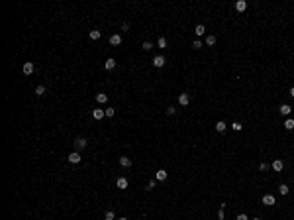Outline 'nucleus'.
<instances>
[{
	"instance_id": "nucleus-1",
	"label": "nucleus",
	"mask_w": 294,
	"mask_h": 220,
	"mask_svg": "<svg viewBox=\"0 0 294 220\" xmlns=\"http://www.w3.org/2000/svg\"><path fill=\"white\" fill-rule=\"evenodd\" d=\"M165 63H167V59H165L163 55H157V57H153V67H157V69H161V67H165Z\"/></svg>"
},
{
	"instance_id": "nucleus-2",
	"label": "nucleus",
	"mask_w": 294,
	"mask_h": 220,
	"mask_svg": "<svg viewBox=\"0 0 294 220\" xmlns=\"http://www.w3.org/2000/svg\"><path fill=\"white\" fill-rule=\"evenodd\" d=\"M188 102H190V96H188L186 93L178 94V104H181V106H188Z\"/></svg>"
},
{
	"instance_id": "nucleus-3",
	"label": "nucleus",
	"mask_w": 294,
	"mask_h": 220,
	"mask_svg": "<svg viewBox=\"0 0 294 220\" xmlns=\"http://www.w3.org/2000/svg\"><path fill=\"white\" fill-rule=\"evenodd\" d=\"M104 116H106V112H104L102 108H94V110H92V118H94V120H102Z\"/></svg>"
},
{
	"instance_id": "nucleus-4",
	"label": "nucleus",
	"mask_w": 294,
	"mask_h": 220,
	"mask_svg": "<svg viewBox=\"0 0 294 220\" xmlns=\"http://www.w3.org/2000/svg\"><path fill=\"white\" fill-rule=\"evenodd\" d=\"M33 69H35V67H33V63H24V67H22V71H24V75H32L33 73Z\"/></svg>"
},
{
	"instance_id": "nucleus-5",
	"label": "nucleus",
	"mask_w": 294,
	"mask_h": 220,
	"mask_svg": "<svg viewBox=\"0 0 294 220\" xmlns=\"http://www.w3.org/2000/svg\"><path fill=\"white\" fill-rule=\"evenodd\" d=\"M114 67H116V59H114V57H108L106 63H104V69H106V71H112Z\"/></svg>"
},
{
	"instance_id": "nucleus-6",
	"label": "nucleus",
	"mask_w": 294,
	"mask_h": 220,
	"mask_svg": "<svg viewBox=\"0 0 294 220\" xmlns=\"http://www.w3.org/2000/svg\"><path fill=\"white\" fill-rule=\"evenodd\" d=\"M67 159H69L71 163H79V161H80V153H79V151H73V153H69Z\"/></svg>"
},
{
	"instance_id": "nucleus-7",
	"label": "nucleus",
	"mask_w": 294,
	"mask_h": 220,
	"mask_svg": "<svg viewBox=\"0 0 294 220\" xmlns=\"http://www.w3.org/2000/svg\"><path fill=\"white\" fill-rule=\"evenodd\" d=\"M263 204L265 206H273L275 204V197H273V195H265V197H263Z\"/></svg>"
},
{
	"instance_id": "nucleus-8",
	"label": "nucleus",
	"mask_w": 294,
	"mask_h": 220,
	"mask_svg": "<svg viewBox=\"0 0 294 220\" xmlns=\"http://www.w3.org/2000/svg\"><path fill=\"white\" fill-rule=\"evenodd\" d=\"M279 112L282 114V116H288V114L292 112V108H290V104H282V106L279 108Z\"/></svg>"
},
{
	"instance_id": "nucleus-9",
	"label": "nucleus",
	"mask_w": 294,
	"mask_h": 220,
	"mask_svg": "<svg viewBox=\"0 0 294 220\" xmlns=\"http://www.w3.org/2000/svg\"><path fill=\"white\" fill-rule=\"evenodd\" d=\"M235 10H237V12L247 10V2H245V0H237V2H235Z\"/></svg>"
},
{
	"instance_id": "nucleus-10",
	"label": "nucleus",
	"mask_w": 294,
	"mask_h": 220,
	"mask_svg": "<svg viewBox=\"0 0 294 220\" xmlns=\"http://www.w3.org/2000/svg\"><path fill=\"white\" fill-rule=\"evenodd\" d=\"M167 171H165V169H159L157 173H155V179H157V181H165V179H167Z\"/></svg>"
},
{
	"instance_id": "nucleus-11",
	"label": "nucleus",
	"mask_w": 294,
	"mask_h": 220,
	"mask_svg": "<svg viewBox=\"0 0 294 220\" xmlns=\"http://www.w3.org/2000/svg\"><path fill=\"white\" fill-rule=\"evenodd\" d=\"M120 165H122V167H131V159H130V157H126V155H122V157H120Z\"/></svg>"
},
{
	"instance_id": "nucleus-12",
	"label": "nucleus",
	"mask_w": 294,
	"mask_h": 220,
	"mask_svg": "<svg viewBox=\"0 0 294 220\" xmlns=\"http://www.w3.org/2000/svg\"><path fill=\"white\" fill-rule=\"evenodd\" d=\"M116 185H118V189H127V185H130V183H127L126 177H120V179L116 181Z\"/></svg>"
},
{
	"instance_id": "nucleus-13",
	"label": "nucleus",
	"mask_w": 294,
	"mask_h": 220,
	"mask_svg": "<svg viewBox=\"0 0 294 220\" xmlns=\"http://www.w3.org/2000/svg\"><path fill=\"white\" fill-rule=\"evenodd\" d=\"M225 128H228V124H225L224 120H218V122H216V132H225Z\"/></svg>"
},
{
	"instance_id": "nucleus-14",
	"label": "nucleus",
	"mask_w": 294,
	"mask_h": 220,
	"mask_svg": "<svg viewBox=\"0 0 294 220\" xmlns=\"http://www.w3.org/2000/svg\"><path fill=\"white\" fill-rule=\"evenodd\" d=\"M75 145L79 147V150L86 147V138H77V140H75Z\"/></svg>"
},
{
	"instance_id": "nucleus-15",
	"label": "nucleus",
	"mask_w": 294,
	"mask_h": 220,
	"mask_svg": "<svg viewBox=\"0 0 294 220\" xmlns=\"http://www.w3.org/2000/svg\"><path fill=\"white\" fill-rule=\"evenodd\" d=\"M90 39H92V41H96V39H100V36H102V33H100V30H90Z\"/></svg>"
},
{
	"instance_id": "nucleus-16",
	"label": "nucleus",
	"mask_w": 294,
	"mask_h": 220,
	"mask_svg": "<svg viewBox=\"0 0 294 220\" xmlns=\"http://www.w3.org/2000/svg\"><path fill=\"white\" fill-rule=\"evenodd\" d=\"M194 33L198 36V38H200V36H204V33H206V28L202 26V24H198V26L194 28Z\"/></svg>"
},
{
	"instance_id": "nucleus-17",
	"label": "nucleus",
	"mask_w": 294,
	"mask_h": 220,
	"mask_svg": "<svg viewBox=\"0 0 294 220\" xmlns=\"http://www.w3.org/2000/svg\"><path fill=\"white\" fill-rule=\"evenodd\" d=\"M282 167H284V163H282V161H280V159L273 161V169H275L276 173H279V171H282Z\"/></svg>"
},
{
	"instance_id": "nucleus-18",
	"label": "nucleus",
	"mask_w": 294,
	"mask_h": 220,
	"mask_svg": "<svg viewBox=\"0 0 294 220\" xmlns=\"http://www.w3.org/2000/svg\"><path fill=\"white\" fill-rule=\"evenodd\" d=\"M110 43H112V45H120V43H122V36H118V33H114L112 38H110Z\"/></svg>"
},
{
	"instance_id": "nucleus-19",
	"label": "nucleus",
	"mask_w": 294,
	"mask_h": 220,
	"mask_svg": "<svg viewBox=\"0 0 294 220\" xmlns=\"http://www.w3.org/2000/svg\"><path fill=\"white\" fill-rule=\"evenodd\" d=\"M96 100L100 104H106V100H108V94H104V93H98L96 94Z\"/></svg>"
},
{
	"instance_id": "nucleus-20",
	"label": "nucleus",
	"mask_w": 294,
	"mask_h": 220,
	"mask_svg": "<svg viewBox=\"0 0 294 220\" xmlns=\"http://www.w3.org/2000/svg\"><path fill=\"white\" fill-rule=\"evenodd\" d=\"M288 191H290L288 185H284V183H282V185H279V193H280V195H288Z\"/></svg>"
},
{
	"instance_id": "nucleus-21",
	"label": "nucleus",
	"mask_w": 294,
	"mask_h": 220,
	"mask_svg": "<svg viewBox=\"0 0 294 220\" xmlns=\"http://www.w3.org/2000/svg\"><path fill=\"white\" fill-rule=\"evenodd\" d=\"M35 94H38V96H43V94H45V87H43V84H38V87H35Z\"/></svg>"
},
{
	"instance_id": "nucleus-22",
	"label": "nucleus",
	"mask_w": 294,
	"mask_h": 220,
	"mask_svg": "<svg viewBox=\"0 0 294 220\" xmlns=\"http://www.w3.org/2000/svg\"><path fill=\"white\" fill-rule=\"evenodd\" d=\"M157 47L165 49V47H167V39H165V38H159V39H157Z\"/></svg>"
},
{
	"instance_id": "nucleus-23",
	"label": "nucleus",
	"mask_w": 294,
	"mask_h": 220,
	"mask_svg": "<svg viewBox=\"0 0 294 220\" xmlns=\"http://www.w3.org/2000/svg\"><path fill=\"white\" fill-rule=\"evenodd\" d=\"M284 128H286V130H294V120H292V118H288V120L284 122Z\"/></svg>"
},
{
	"instance_id": "nucleus-24",
	"label": "nucleus",
	"mask_w": 294,
	"mask_h": 220,
	"mask_svg": "<svg viewBox=\"0 0 294 220\" xmlns=\"http://www.w3.org/2000/svg\"><path fill=\"white\" fill-rule=\"evenodd\" d=\"M104 218H106V220H114V218H116V214H114V210H106Z\"/></svg>"
},
{
	"instance_id": "nucleus-25",
	"label": "nucleus",
	"mask_w": 294,
	"mask_h": 220,
	"mask_svg": "<svg viewBox=\"0 0 294 220\" xmlns=\"http://www.w3.org/2000/svg\"><path fill=\"white\" fill-rule=\"evenodd\" d=\"M243 128V124L241 122H234V124H231V130H235V132H239Z\"/></svg>"
},
{
	"instance_id": "nucleus-26",
	"label": "nucleus",
	"mask_w": 294,
	"mask_h": 220,
	"mask_svg": "<svg viewBox=\"0 0 294 220\" xmlns=\"http://www.w3.org/2000/svg\"><path fill=\"white\" fill-rule=\"evenodd\" d=\"M206 43H208V45H214L216 43V36H208V38H206Z\"/></svg>"
},
{
	"instance_id": "nucleus-27",
	"label": "nucleus",
	"mask_w": 294,
	"mask_h": 220,
	"mask_svg": "<svg viewBox=\"0 0 294 220\" xmlns=\"http://www.w3.org/2000/svg\"><path fill=\"white\" fill-rule=\"evenodd\" d=\"M143 49H145V51L153 49V43H151V41H143Z\"/></svg>"
},
{
	"instance_id": "nucleus-28",
	"label": "nucleus",
	"mask_w": 294,
	"mask_h": 220,
	"mask_svg": "<svg viewBox=\"0 0 294 220\" xmlns=\"http://www.w3.org/2000/svg\"><path fill=\"white\" fill-rule=\"evenodd\" d=\"M104 112H106V116L110 118V116H114V114H116V110H114V108H106Z\"/></svg>"
},
{
	"instance_id": "nucleus-29",
	"label": "nucleus",
	"mask_w": 294,
	"mask_h": 220,
	"mask_svg": "<svg viewBox=\"0 0 294 220\" xmlns=\"http://www.w3.org/2000/svg\"><path fill=\"white\" fill-rule=\"evenodd\" d=\"M175 112H177V108H175V106H169L167 108V116H173Z\"/></svg>"
},
{
	"instance_id": "nucleus-30",
	"label": "nucleus",
	"mask_w": 294,
	"mask_h": 220,
	"mask_svg": "<svg viewBox=\"0 0 294 220\" xmlns=\"http://www.w3.org/2000/svg\"><path fill=\"white\" fill-rule=\"evenodd\" d=\"M192 47H194V49H200V47H202V41H200V39H196V41L192 43Z\"/></svg>"
},
{
	"instance_id": "nucleus-31",
	"label": "nucleus",
	"mask_w": 294,
	"mask_h": 220,
	"mask_svg": "<svg viewBox=\"0 0 294 220\" xmlns=\"http://www.w3.org/2000/svg\"><path fill=\"white\" fill-rule=\"evenodd\" d=\"M155 185H157L155 181H149V183H147V191H153V189H155Z\"/></svg>"
},
{
	"instance_id": "nucleus-32",
	"label": "nucleus",
	"mask_w": 294,
	"mask_h": 220,
	"mask_svg": "<svg viewBox=\"0 0 294 220\" xmlns=\"http://www.w3.org/2000/svg\"><path fill=\"white\" fill-rule=\"evenodd\" d=\"M225 218V214H224V208H220L218 210V220H224Z\"/></svg>"
},
{
	"instance_id": "nucleus-33",
	"label": "nucleus",
	"mask_w": 294,
	"mask_h": 220,
	"mask_svg": "<svg viewBox=\"0 0 294 220\" xmlns=\"http://www.w3.org/2000/svg\"><path fill=\"white\" fill-rule=\"evenodd\" d=\"M259 169H261V171H267V169H269V163H265V161H263V163L259 165Z\"/></svg>"
},
{
	"instance_id": "nucleus-34",
	"label": "nucleus",
	"mask_w": 294,
	"mask_h": 220,
	"mask_svg": "<svg viewBox=\"0 0 294 220\" xmlns=\"http://www.w3.org/2000/svg\"><path fill=\"white\" fill-rule=\"evenodd\" d=\"M127 30H130V24L124 22V24H122V32H127Z\"/></svg>"
},
{
	"instance_id": "nucleus-35",
	"label": "nucleus",
	"mask_w": 294,
	"mask_h": 220,
	"mask_svg": "<svg viewBox=\"0 0 294 220\" xmlns=\"http://www.w3.org/2000/svg\"><path fill=\"white\" fill-rule=\"evenodd\" d=\"M237 220H249L247 214H237Z\"/></svg>"
},
{
	"instance_id": "nucleus-36",
	"label": "nucleus",
	"mask_w": 294,
	"mask_h": 220,
	"mask_svg": "<svg viewBox=\"0 0 294 220\" xmlns=\"http://www.w3.org/2000/svg\"><path fill=\"white\" fill-rule=\"evenodd\" d=\"M290 96H294V87H292V89H290Z\"/></svg>"
},
{
	"instance_id": "nucleus-37",
	"label": "nucleus",
	"mask_w": 294,
	"mask_h": 220,
	"mask_svg": "<svg viewBox=\"0 0 294 220\" xmlns=\"http://www.w3.org/2000/svg\"><path fill=\"white\" fill-rule=\"evenodd\" d=\"M118 220H127V218H118Z\"/></svg>"
},
{
	"instance_id": "nucleus-38",
	"label": "nucleus",
	"mask_w": 294,
	"mask_h": 220,
	"mask_svg": "<svg viewBox=\"0 0 294 220\" xmlns=\"http://www.w3.org/2000/svg\"><path fill=\"white\" fill-rule=\"evenodd\" d=\"M253 220H261V218H253Z\"/></svg>"
}]
</instances>
